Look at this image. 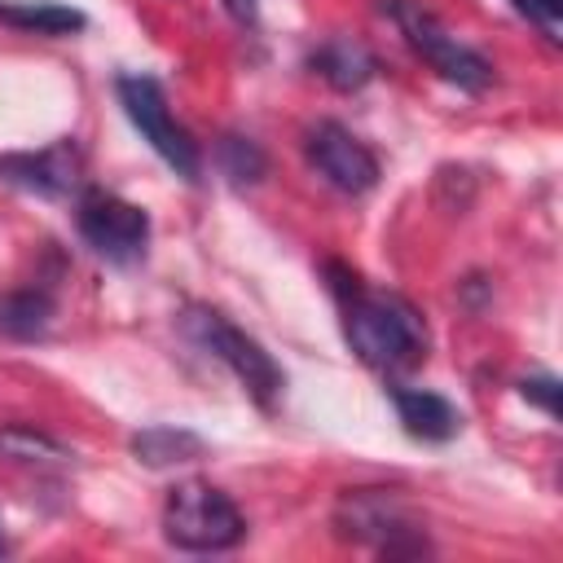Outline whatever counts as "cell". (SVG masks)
Instances as JSON below:
<instances>
[{
  "mask_svg": "<svg viewBox=\"0 0 563 563\" xmlns=\"http://www.w3.org/2000/svg\"><path fill=\"white\" fill-rule=\"evenodd\" d=\"M119 106L132 119V128L141 132V141L180 176V180H198L202 176V150L198 141L176 123V114L167 110L163 84L154 75H119L114 79Z\"/></svg>",
  "mask_w": 563,
  "mask_h": 563,
  "instance_id": "obj_5",
  "label": "cell"
},
{
  "mask_svg": "<svg viewBox=\"0 0 563 563\" xmlns=\"http://www.w3.org/2000/svg\"><path fill=\"white\" fill-rule=\"evenodd\" d=\"M163 537L189 554H220L246 537V515L211 479H180L163 501Z\"/></svg>",
  "mask_w": 563,
  "mask_h": 563,
  "instance_id": "obj_2",
  "label": "cell"
},
{
  "mask_svg": "<svg viewBox=\"0 0 563 563\" xmlns=\"http://www.w3.org/2000/svg\"><path fill=\"white\" fill-rule=\"evenodd\" d=\"M0 554H9V537H4V528H0Z\"/></svg>",
  "mask_w": 563,
  "mask_h": 563,
  "instance_id": "obj_20",
  "label": "cell"
},
{
  "mask_svg": "<svg viewBox=\"0 0 563 563\" xmlns=\"http://www.w3.org/2000/svg\"><path fill=\"white\" fill-rule=\"evenodd\" d=\"M75 229L106 264H119V268L136 264L150 246V216L136 202L97 185H84L75 194Z\"/></svg>",
  "mask_w": 563,
  "mask_h": 563,
  "instance_id": "obj_7",
  "label": "cell"
},
{
  "mask_svg": "<svg viewBox=\"0 0 563 563\" xmlns=\"http://www.w3.org/2000/svg\"><path fill=\"white\" fill-rule=\"evenodd\" d=\"M0 22L26 35H70V31H84L88 18L53 0H0Z\"/></svg>",
  "mask_w": 563,
  "mask_h": 563,
  "instance_id": "obj_13",
  "label": "cell"
},
{
  "mask_svg": "<svg viewBox=\"0 0 563 563\" xmlns=\"http://www.w3.org/2000/svg\"><path fill=\"white\" fill-rule=\"evenodd\" d=\"M303 150H308V163L317 167V176L325 185H334L339 194H369L378 185V158H374V150L356 132H347L343 123H334V119H321L308 132Z\"/></svg>",
  "mask_w": 563,
  "mask_h": 563,
  "instance_id": "obj_8",
  "label": "cell"
},
{
  "mask_svg": "<svg viewBox=\"0 0 563 563\" xmlns=\"http://www.w3.org/2000/svg\"><path fill=\"white\" fill-rule=\"evenodd\" d=\"M519 391H523V400H537L545 413H554V409H559V383H554L550 374H541V378H523V383H519Z\"/></svg>",
  "mask_w": 563,
  "mask_h": 563,
  "instance_id": "obj_18",
  "label": "cell"
},
{
  "mask_svg": "<svg viewBox=\"0 0 563 563\" xmlns=\"http://www.w3.org/2000/svg\"><path fill=\"white\" fill-rule=\"evenodd\" d=\"M229 4V13L238 18V22H251L255 18V0H224Z\"/></svg>",
  "mask_w": 563,
  "mask_h": 563,
  "instance_id": "obj_19",
  "label": "cell"
},
{
  "mask_svg": "<svg viewBox=\"0 0 563 563\" xmlns=\"http://www.w3.org/2000/svg\"><path fill=\"white\" fill-rule=\"evenodd\" d=\"M383 13H391V22L400 26V35L409 40V48L453 88L462 92H484L493 84V62L479 57L475 48H466L457 35H449L422 4L409 0H383Z\"/></svg>",
  "mask_w": 563,
  "mask_h": 563,
  "instance_id": "obj_6",
  "label": "cell"
},
{
  "mask_svg": "<svg viewBox=\"0 0 563 563\" xmlns=\"http://www.w3.org/2000/svg\"><path fill=\"white\" fill-rule=\"evenodd\" d=\"M334 532L374 554H427V532L396 488H347L334 506Z\"/></svg>",
  "mask_w": 563,
  "mask_h": 563,
  "instance_id": "obj_4",
  "label": "cell"
},
{
  "mask_svg": "<svg viewBox=\"0 0 563 563\" xmlns=\"http://www.w3.org/2000/svg\"><path fill=\"white\" fill-rule=\"evenodd\" d=\"M53 325V299L44 290H13L0 299V334L9 339H44Z\"/></svg>",
  "mask_w": 563,
  "mask_h": 563,
  "instance_id": "obj_14",
  "label": "cell"
},
{
  "mask_svg": "<svg viewBox=\"0 0 563 563\" xmlns=\"http://www.w3.org/2000/svg\"><path fill=\"white\" fill-rule=\"evenodd\" d=\"M391 405H396V418L400 427L413 435V440H427V444H444L457 435L462 427V413L440 396V391H427V387H400L391 383L387 387Z\"/></svg>",
  "mask_w": 563,
  "mask_h": 563,
  "instance_id": "obj_10",
  "label": "cell"
},
{
  "mask_svg": "<svg viewBox=\"0 0 563 563\" xmlns=\"http://www.w3.org/2000/svg\"><path fill=\"white\" fill-rule=\"evenodd\" d=\"M550 44H559L563 40V0H510Z\"/></svg>",
  "mask_w": 563,
  "mask_h": 563,
  "instance_id": "obj_17",
  "label": "cell"
},
{
  "mask_svg": "<svg viewBox=\"0 0 563 563\" xmlns=\"http://www.w3.org/2000/svg\"><path fill=\"white\" fill-rule=\"evenodd\" d=\"M180 325H185V334H189L207 356H216V361L242 383V391H246L260 409H277V400H282V391H286V374H282V365L264 352L260 339H251L246 330H238L224 312L198 308V303L180 317Z\"/></svg>",
  "mask_w": 563,
  "mask_h": 563,
  "instance_id": "obj_3",
  "label": "cell"
},
{
  "mask_svg": "<svg viewBox=\"0 0 563 563\" xmlns=\"http://www.w3.org/2000/svg\"><path fill=\"white\" fill-rule=\"evenodd\" d=\"M0 453H9L18 462H62L66 457V449L53 435L35 431V427H4L0 431Z\"/></svg>",
  "mask_w": 563,
  "mask_h": 563,
  "instance_id": "obj_16",
  "label": "cell"
},
{
  "mask_svg": "<svg viewBox=\"0 0 563 563\" xmlns=\"http://www.w3.org/2000/svg\"><path fill=\"white\" fill-rule=\"evenodd\" d=\"M312 70H317L330 88H339V92H356V88H365V84L374 79L378 62H374V53H369L361 40L334 35V40H325V44L312 53Z\"/></svg>",
  "mask_w": 563,
  "mask_h": 563,
  "instance_id": "obj_11",
  "label": "cell"
},
{
  "mask_svg": "<svg viewBox=\"0 0 563 563\" xmlns=\"http://www.w3.org/2000/svg\"><path fill=\"white\" fill-rule=\"evenodd\" d=\"M325 277L343 312V339L369 369L405 374L427 356V321L405 295L365 286L343 264H325Z\"/></svg>",
  "mask_w": 563,
  "mask_h": 563,
  "instance_id": "obj_1",
  "label": "cell"
},
{
  "mask_svg": "<svg viewBox=\"0 0 563 563\" xmlns=\"http://www.w3.org/2000/svg\"><path fill=\"white\" fill-rule=\"evenodd\" d=\"M0 176L18 189L40 194V198H66V194L84 189V158L70 141H57V145L35 150V154H4Z\"/></svg>",
  "mask_w": 563,
  "mask_h": 563,
  "instance_id": "obj_9",
  "label": "cell"
},
{
  "mask_svg": "<svg viewBox=\"0 0 563 563\" xmlns=\"http://www.w3.org/2000/svg\"><path fill=\"white\" fill-rule=\"evenodd\" d=\"M220 167L233 185H255L268 172V158L251 136H224L220 141Z\"/></svg>",
  "mask_w": 563,
  "mask_h": 563,
  "instance_id": "obj_15",
  "label": "cell"
},
{
  "mask_svg": "<svg viewBox=\"0 0 563 563\" xmlns=\"http://www.w3.org/2000/svg\"><path fill=\"white\" fill-rule=\"evenodd\" d=\"M132 453L145 466H180V462H198L207 453V440L189 427H141L132 435Z\"/></svg>",
  "mask_w": 563,
  "mask_h": 563,
  "instance_id": "obj_12",
  "label": "cell"
}]
</instances>
